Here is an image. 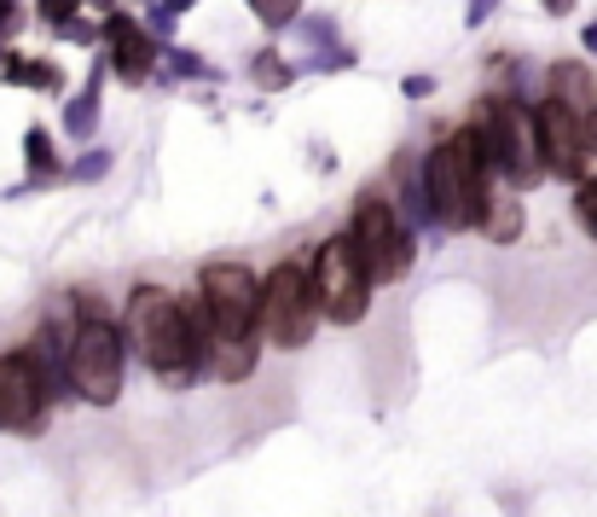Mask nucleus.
Masks as SVG:
<instances>
[{
    "label": "nucleus",
    "instance_id": "1",
    "mask_svg": "<svg viewBox=\"0 0 597 517\" xmlns=\"http://www.w3.org/2000/svg\"><path fill=\"white\" fill-rule=\"evenodd\" d=\"M123 338L134 343V355H140L168 390H186V383L203 378L198 338H192V326H186V303L175 291L134 286L128 308H123Z\"/></svg>",
    "mask_w": 597,
    "mask_h": 517
},
{
    "label": "nucleus",
    "instance_id": "2",
    "mask_svg": "<svg viewBox=\"0 0 597 517\" xmlns=\"http://www.w3.org/2000/svg\"><path fill=\"white\" fill-rule=\"evenodd\" d=\"M418 169H423V192H430V210H435L441 232H475V227L487 222L493 192L475 180V169H470V157H465V146H458V135H447L441 146H430V157H423Z\"/></svg>",
    "mask_w": 597,
    "mask_h": 517
},
{
    "label": "nucleus",
    "instance_id": "3",
    "mask_svg": "<svg viewBox=\"0 0 597 517\" xmlns=\"http://www.w3.org/2000/svg\"><path fill=\"white\" fill-rule=\"evenodd\" d=\"M348 232H354V244H360V256H366L371 286H395V279L412 274L418 239L406 232L401 210L389 204V192L366 187L360 198H354V222H348Z\"/></svg>",
    "mask_w": 597,
    "mask_h": 517
},
{
    "label": "nucleus",
    "instance_id": "4",
    "mask_svg": "<svg viewBox=\"0 0 597 517\" xmlns=\"http://www.w3.org/2000/svg\"><path fill=\"white\" fill-rule=\"evenodd\" d=\"M475 116L487 123L493 135V152H499V169L517 192L539 187L545 175V146H539V123H534V105H522V93H493L475 105Z\"/></svg>",
    "mask_w": 597,
    "mask_h": 517
},
{
    "label": "nucleus",
    "instance_id": "5",
    "mask_svg": "<svg viewBox=\"0 0 597 517\" xmlns=\"http://www.w3.org/2000/svg\"><path fill=\"white\" fill-rule=\"evenodd\" d=\"M319 291H314V268L302 262H279L262 274V338L279 349H302L319 326Z\"/></svg>",
    "mask_w": 597,
    "mask_h": 517
},
{
    "label": "nucleus",
    "instance_id": "6",
    "mask_svg": "<svg viewBox=\"0 0 597 517\" xmlns=\"http://www.w3.org/2000/svg\"><path fill=\"white\" fill-rule=\"evenodd\" d=\"M314 291H319V308H326L331 326H360L366 320L371 274H366V256H360V244H354V232H331V239L314 250Z\"/></svg>",
    "mask_w": 597,
    "mask_h": 517
},
{
    "label": "nucleus",
    "instance_id": "7",
    "mask_svg": "<svg viewBox=\"0 0 597 517\" xmlns=\"http://www.w3.org/2000/svg\"><path fill=\"white\" fill-rule=\"evenodd\" d=\"M123 366H128V338L116 320H81L71 338V383L81 402L116 407L123 395Z\"/></svg>",
    "mask_w": 597,
    "mask_h": 517
},
{
    "label": "nucleus",
    "instance_id": "8",
    "mask_svg": "<svg viewBox=\"0 0 597 517\" xmlns=\"http://www.w3.org/2000/svg\"><path fill=\"white\" fill-rule=\"evenodd\" d=\"M534 123H539V146H545V169H551L557 180H574V187L597 180L592 116L557 105V99H539V105H534Z\"/></svg>",
    "mask_w": 597,
    "mask_h": 517
},
{
    "label": "nucleus",
    "instance_id": "9",
    "mask_svg": "<svg viewBox=\"0 0 597 517\" xmlns=\"http://www.w3.org/2000/svg\"><path fill=\"white\" fill-rule=\"evenodd\" d=\"M198 297L209 303L220 338H262V279L244 262H209L198 279Z\"/></svg>",
    "mask_w": 597,
    "mask_h": 517
},
{
    "label": "nucleus",
    "instance_id": "10",
    "mask_svg": "<svg viewBox=\"0 0 597 517\" xmlns=\"http://www.w3.org/2000/svg\"><path fill=\"white\" fill-rule=\"evenodd\" d=\"M47 407H53V395H47L36 361H29L24 349L18 355H0V430H12V437H41Z\"/></svg>",
    "mask_w": 597,
    "mask_h": 517
},
{
    "label": "nucleus",
    "instance_id": "11",
    "mask_svg": "<svg viewBox=\"0 0 597 517\" xmlns=\"http://www.w3.org/2000/svg\"><path fill=\"white\" fill-rule=\"evenodd\" d=\"M105 41H111V71L123 76L128 88L151 81V64H157V41H151V29H145L140 18H128V12L105 18Z\"/></svg>",
    "mask_w": 597,
    "mask_h": 517
},
{
    "label": "nucleus",
    "instance_id": "12",
    "mask_svg": "<svg viewBox=\"0 0 597 517\" xmlns=\"http://www.w3.org/2000/svg\"><path fill=\"white\" fill-rule=\"evenodd\" d=\"M545 99H557V105H569V111H580V116H592L597 111V88H592V71L586 64H574V59H562V64H551V76H545Z\"/></svg>",
    "mask_w": 597,
    "mask_h": 517
},
{
    "label": "nucleus",
    "instance_id": "13",
    "mask_svg": "<svg viewBox=\"0 0 597 517\" xmlns=\"http://www.w3.org/2000/svg\"><path fill=\"white\" fill-rule=\"evenodd\" d=\"M262 361V338H215L209 349V378L215 383H244Z\"/></svg>",
    "mask_w": 597,
    "mask_h": 517
},
{
    "label": "nucleus",
    "instance_id": "14",
    "mask_svg": "<svg viewBox=\"0 0 597 517\" xmlns=\"http://www.w3.org/2000/svg\"><path fill=\"white\" fill-rule=\"evenodd\" d=\"M99 81H105V64H99L88 88L64 105V135H71V140H93V128H99Z\"/></svg>",
    "mask_w": 597,
    "mask_h": 517
},
{
    "label": "nucleus",
    "instance_id": "15",
    "mask_svg": "<svg viewBox=\"0 0 597 517\" xmlns=\"http://www.w3.org/2000/svg\"><path fill=\"white\" fill-rule=\"evenodd\" d=\"M482 232H487L493 244H510V239H517V232H522V198H517V192H493Z\"/></svg>",
    "mask_w": 597,
    "mask_h": 517
},
{
    "label": "nucleus",
    "instance_id": "16",
    "mask_svg": "<svg viewBox=\"0 0 597 517\" xmlns=\"http://www.w3.org/2000/svg\"><path fill=\"white\" fill-rule=\"evenodd\" d=\"M262 93H279V88H290L296 81V64H290L284 53H272V47H262V53L250 59V71H244Z\"/></svg>",
    "mask_w": 597,
    "mask_h": 517
},
{
    "label": "nucleus",
    "instance_id": "17",
    "mask_svg": "<svg viewBox=\"0 0 597 517\" xmlns=\"http://www.w3.org/2000/svg\"><path fill=\"white\" fill-rule=\"evenodd\" d=\"M24 152H29V169H36V180H71V169L59 163L53 135H47V128H29V135H24Z\"/></svg>",
    "mask_w": 597,
    "mask_h": 517
},
{
    "label": "nucleus",
    "instance_id": "18",
    "mask_svg": "<svg viewBox=\"0 0 597 517\" xmlns=\"http://www.w3.org/2000/svg\"><path fill=\"white\" fill-rule=\"evenodd\" d=\"M0 76L18 81V88H64V71H59V64H47V59H18V53H12V64H7Z\"/></svg>",
    "mask_w": 597,
    "mask_h": 517
},
{
    "label": "nucleus",
    "instance_id": "19",
    "mask_svg": "<svg viewBox=\"0 0 597 517\" xmlns=\"http://www.w3.org/2000/svg\"><path fill=\"white\" fill-rule=\"evenodd\" d=\"M250 12L262 18L267 29H290L302 24V0H250Z\"/></svg>",
    "mask_w": 597,
    "mask_h": 517
},
{
    "label": "nucleus",
    "instance_id": "20",
    "mask_svg": "<svg viewBox=\"0 0 597 517\" xmlns=\"http://www.w3.org/2000/svg\"><path fill=\"white\" fill-rule=\"evenodd\" d=\"M81 7H88V0H36V18L53 24V29H71Z\"/></svg>",
    "mask_w": 597,
    "mask_h": 517
},
{
    "label": "nucleus",
    "instance_id": "21",
    "mask_svg": "<svg viewBox=\"0 0 597 517\" xmlns=\"http://www.w3.org/2000/svg\"><path fill=\"white\" fill-rule=\"evenodd\" d=\"M574 215H580V227H586V232H592V244H597V180L574 187Z\"/></svg>",
    "mask_w": 597,
    "mask_h": 517
},
{
    "label": "nucleus",
    "instance_id": "22",
    "mask_svg": "<svg viewBox=\"0 0 597 517\" xmlns=\"http://www.w3.org/2000/svg\"><path fill=\"white\" fill-rule=\"evenodd\" d=\"M168 71H175V76H186V81H192V76L215 81V71H209V64H203L198 53H186V47H175V53H168Z\"/></svg>",
    "mask_w": 597,
    "mask_h": 517
},
{
    "label": "nucleus",
    "instance_id": "23",
    "mask_svg": "<svg viewBox=\"0 0 597 517\" xmlns=\"http://www.w3.org/2000/svg\"><path fill=\"white\" fill-rule=\"evenodd\" d=\"M296 29H302V41H314L319 53H331V41H336V24L331 18H302Z\"/></svg>",
    "mask_w": 597,
    "mask_h": 517
},
{
    "label": "nucleus",
    "instance_id": "24",
    "mask_svg": "<svg viewBox=\"0 0 597 517\" xmlns=\"http://www.w3.org/2000/svg\"><path fill=\"white\" fill-rule=\"evenodd\" d=\"M24 24H29V18H24V0H0V47L18 36Z\"/></svg>",
    "mask_w": 597,
    "mask_h": 517
},
{
    "label": "nucleus",
    "instance_id": "25",
    "mask_svg": "<svg viewBox=\"0 0 597 517\" xmlns=\"http://www.w3.org/2000/svg\"><path fill=\"white\" fill-rule=\"evenodd\" d=\"M105 169H111V152H99V146H93V152H81V163L71 169V180H99Z\"/></svg>",
    "mask_w": 597,
    "mask_h": 517
},
{
    "label": "nucleus",
    "instance_id": "26",
    "mask_svg": "<svg viewBox=\"0 0 597 517\" xmlns=\"http://www.w3.org/2000/svg\"><path fill=\"white\" fill-rule=\"evenodd\" d=\"M151 41H168V36H175V12H168V7H151Z\"/></svg>",
    "mask_w": 597,
    "mask_h": 517
},
{
    "label": "nucleus",
    "instance_id": "27",
    "mask_svg": "<svg viewBox=\"0 0 597 517\" xmlns=\"http://www.w3.org/2000/svg\"><path fill=\"white\" fill-rule=\"evenodd\" d=\"M314 64H319V71H348V64H354V53H348V47H331V53H319Z\"/></svg>",
    "mask_w": 597,
    "mask_h": 517
},
{
    "label": "nucleus",
    "instance_id": "28",
    "mask_svg": "<svg viewBox=\"0 0 597 517\" xmlns=\"http://www.w3.org/2000/svg\"><path fill=\"white\" fill-rule=\"evenodd\" d=\"M493 12H499V0H470V18H465V24L475 29V24H487Z\"/></svg>",
    "mask_w": 597,
    "mask_h": 517
},
{
    "label": "nucleus",
    "instance_id": "29",
    "mask_svg": "<svg viewBox=\"0 0 597 517\" xmlns=\"http://www.w3.org/2000/svg\"><path fill=\"white\" fill-rule=\"evenodd\" d=\"M435 93V76H406V99H430Z\"/></svg>",
    "mask_w": 597,
    "mask_h": 517
},
{
    "label": "nucleus",
    "instance_id": "30",
    "mask_svg": "<svg viewBox=\"0 0 597 517\" xmlns=\"http://www.w3.org/2000/svg\"><path fill=\"white\" fill-rule=\"evenodd\" d=\"M539 7L551 12V18H569V12H574V0H539Z\"/></svg>",
    "mask_w": 597,
    "mask_h": 517
},
{
    "label": "nucleus",
    "instance_id": "31",
    "mask_svg": "<svg viewBox=\"0 0 597 517\" xmlns=\"http://www.w3.org/2000/svg\"><path fill=\"white\" fill-rule=\"evenodd\" d=\"M163 7H168V12H175V18H180V12H192L198 0H163Z\"/></svg>",
    "mask_w": 597,
    "mask_h": 517
},
{
    "label": "nucleus",
    "instance_id": "32",
    "mask_svg": "<svg viewBox=\"0 0 597 517\" xmlns=\"http://www.w3.org/2000/svg\"><path fill=\"white\" fill-rule=\"evenodd\" d=\"M580 47H586V53H597V24H586V36H580Z\"/></svg>",
    "mask_w": 597,
    "mask_h": 517
},
{
    "label": "nucleus",
    "instance_id": "33",
    "mask_svg": "<svg viewBox=\"0 0 597 517\" xmlns=\"http://www.w3.org/2000/svg\"><path fill=\"white\" fill-rule=\"evenodd\" d=\"M93 12H105V18H116V0H88Z\"/></svg>",
    "mask_w": 597,
    "mask_h": 517
},
{
    "label": "nucleus",
    "instance_id": "34",
    "mask_svg": "<svg viewBox=\"0 0 597 517\" xmlns=\"http://www.w3.org/2000/svg\"><path fill=\"white\" fill-rule=\"evenodd\" d=\"M592 140H597V111H592Z\"/></svg>",
    "mask_w": 597,
    "mask_h": 517
}]
</instances>
